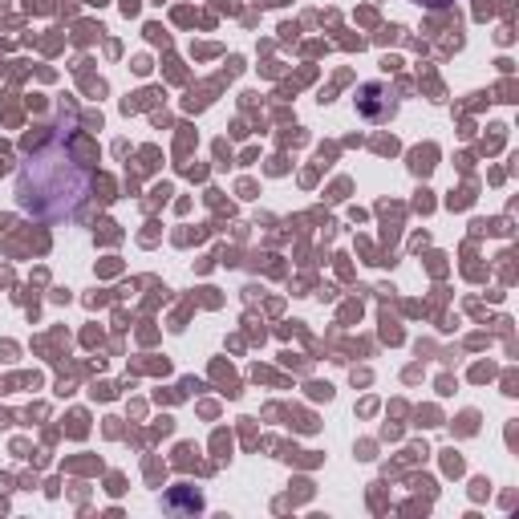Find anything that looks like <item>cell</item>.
<instances>
[{
  "instance_id": "cell-1",
  "label": "cell",
  "mask_w": 519,
  "mask_h": 519,
  "mask_svg": "<svg viewBox=\"0 0 519 519\" xmlns=\"http://www.w3.org/2000/svg\"><path fill=\"white\" fill-rule=\"evenodd\" d=\"M90 183H94L90 167L69 151V134H65L25 155V163L17 167V179H13V195L25 215L57 224V219H69L86 203Z\"/></svg>"
},
{
  "instance_id": "cell-2",
  "label": "cell",
  "mask_w": 519,
  "mask_h": 519,
  "mask_svg": "<svg viewBox=\"0 0 519 519\" xmlns=\"http://www.w3.org/2000/svg\"><path fill=\"white\" fill-rule=\"evenodd\" d=\"M386 94H394V90H386L382 82H369L365 90H361V98H357V110L365 114V118H386V114H394V98H386Z\"/></svg>"
},
{
  "instance_id": "cell-3",
  "label": "cell",
  "mask_w": 519,
  "mask_h": 519,
  "mask_svg": "<svg viewBox=\"0 0 519 519\" xmlns=\"http://www.w3.org/2000/svg\"><path fill=\"white\" fill-rule=\"evenodd\" d=\"M414 5H422V9H451L455 0H414Z\"/></svg>"
}]
</instances>
